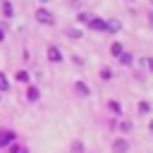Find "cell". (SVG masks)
I'll use <instances>...</instances> for the list:
<instances>
[{"label": "cell", "instance_id": "1", "mask_svg": "<svg viewBox=\"0 0 153 153\" xmlns=\"http://www.w3.org/2000/svg\"><path fill=\"white\" fill-rule=\"evenodd\" d=\"M12 141H17V134L12 129H0V148H7Z\"/></svg>", "mask_w": 153, "mask_h": 153}, {"label": "cell", "instance_id": "2", "mask_svg": "<svg viewBox=\"0 0 153 153\" xmlns=\"http://www.w3.org/2000/svg\"><path fill=\"white\" fill-rule=\"evenodd\" d=\"M112 153H129V141H127L124 136L115 139V141H112Z\"/></svg>", "mask_w": 153, "mask_h": 153}, {"label": "cell", "instance_id": "3", "mask_svg": "<svg viewBox=\"0 0 153 153\" xmlns=\"http://www.w3.org/2000/svg\"><path fill=\"white\" fill-rule=\"evenodd\" d=\"M36 19H38L41 24H53V22H55V17H53L50 10H36Z\"/></svg>", "mask_w": 153, "mask_h": 153}, {"label": "cell", "instance_id": "4", "mask_svg": "<svg viewBox=\"0 0 153 153\" xmlns=\"http://www.w3.org/2000/svg\"><path fill=\"white\" fill-rule=\"evenodd\" d=\"M45 55H48L50 62H62V53H60V48H55V45H48Z\"/></svg>", "mask_w": 153, "mask_h": 153}, {"label": "cell", "instance_id": "5", "mask_svg": "<svg viewBox=\"0 0 153 153\" xmlns=\"http://www.w3.org/2000/svg\"><path fill=\"white\" fill-rule=\"evenodd\" d=\"M74 91H76V96H81V98H88V96H91V88H88L84 81H74Z\"/></svg>", "mask_w": 153, "mask_h": 153}, {"label": "cell", "instance_id": "6", "mask_svg": "<svg viewBox=\"0 0 153 153\" xmlns=\"http://www.w3.org/2000/svg\"><path fill=\"white\" fill-rule=\"evenodd\" d=\"M88 29H93V31H105V22L98 19V17H91V19H88Z\"/></svg>", "mask_w": 153, "mask_h": 153}, {"label": "cell", "instance_id": "7", "mask_svg": "<svg viewBox=\"0 0 153 153\" xmlns=\"http://www.w3.org/2000/svg\"><path fill=\"white\" fill-rule=\"evenodd\" d=\"M38 98H41V91H38V86H29V88H26V100H29V103H36Z\"/></svg>", "mask_w": 153, "mask_h": 153}, {"label": "cell", "instance_id": "8", "mask_svg": "<svg viewBox=\"0 0 153 153\" xmlns=\"http://www.w3.org/2000/svg\"><path fill=\"white\" fill-rule=\"evenodd\" d=\"M120 29H122L120 19H110V22H105V31H110V33H117Z\"/></svg>", "mask_w": 153, "mask_h": 153}, {"label": "cell", "instance_id": "9", "mask_svg": "<svg viewBox=\"0 0 153 153\" xmlns=\"http://www.w3.org/2000/svg\"><path fill=\"white\" fill-rule=\"evenodd\" d=\"M69 151H72V153H84V141L74 139V141L69 143Z\"/></svg>", "mask_w": 153, "mask_h": 153}, {"label": "cell", "instance_id": "10", "mask_svg": "<svg viewBox=\"0 0 153 153\" xmlns=\"http://www.w3.org/2000/svg\"><path fill=\"white\" fill-rule=\"evenodd\" d=\"M117 57H120V62H122V65H131V62H134V57H131L129 53H124V50H122Z\"/></svg>", "mask_w": 153, "mask_h": 153}, {"label": "cell", "instance_id": "11", "mask_svg": "<svg viewBox=\"0 0 153 153\" xmlns=\"http://www.w3.org/2000/svg\"><path fill=\"white\" fill-rule=\"evenodd\" d=\"M108 108H110L115 115H122V105H120L117 100H108Z\"/></svg>", "mask_w": 153, "mask_h": 153}, {"label": "cell", "instance_id": "12", "mask_svg": "<svg viewBox=\"0 0 153 153\" xmlns=\"http://www.w3.org/2000/svg\"><path fill=\"white\" fill-rule=\"evenodd\" d=\"M2 14H5V17H12V14H14V7H12L7 0L2 2Z\"/></svg>", "mask_w": 153, "mask_h": 153}, {"label": "cell", "instance_id": "13", "mask_svg": "<svg viewBox=\"0 0 153 153\" xmlns=\"http://www.w3.org/2000/svg\"><path fill=\"white\" fill-rule=\"evenodd\" d=\"M139 112H141V115H148V112H151V103L141 100V103H139Z\"/></svg>", "mask_w": 153, "mask_h": 153}, {"label": "cell", "instance_id": "14", "mask_svg": "<svg viewBox=\"0 0 153 153\" xmlns=\"http://www.w3.org/2000/svg\"><path fill=\"white\" fill-rule=\"evenodd\" d=\"M7 88H10V81H7V76L0 72V93H2V91H7Z\"/></svg>", "mask_w": 153, "mask_h": 153}, {"label": "cell", "instance_id": "15", "mask_svg": "<svg viewBox=\"0 0 153 153\" xmlns=\"http://www.w3.org/2000/svg\"><path fill=\"white\" fill-rule=\"evenodd\" d=\"M120 53H122V45H120V43H112V45H110V55H112V57H117Z\"/></svg>", "mask_w": 153, "mask_h": 153}, {"label": "cell", "instance_id": "16", "mask_svg": "<svg viewBox=\"0 0 153 153\" xmlns=\"http://www.w3.org/2000/svg\"><path fill=\"white\" fill-rule=\"evenodd\" d=\"M10 151H12V153H29V151H26V148H24V146H17V143H14V141H12V143H10Z\"/></svg>", "mask_w": 153, "mask_h": 153}, {"label": "cell", "instance_id": "17", "mask_svg": "<svg viewBox=\"0 0 153 153\" xmlns=\"http://www.w3.org/2000/svg\"><path fill=\"white\" fill-rule=\"evenodd\" d=\"M67 36L69 38H81V29H67Z\"/></svg>", "mask_w": 153, "mask_h": 153}, {"label": "cell", "instance_id": "18", "mask_svg": "<svg viewBox=\"0 0 153 153\" xmlns=\"http://www.w3.org/2000/svg\"><path fill=\"white\" fill-rule=\"evenodd\" d=\"M100 79H105V81H108V79H112V69L103 67V69H100Z\"/></svg>", "mask_w": 153, "mask_h": 153}, {"label": "cell", "instance_id": "19", "mask_svg": "<svg viewBox=\"0 0 153 153\" xmlns=\"http://www.w3.org/2000/svg\"><path fill=\"white\" fill-rule=\"evenodd\" d=\"M117 127H120V131H124V134H127V131H131V122H127V120H124V122H120Z\"/></svg>", "mask_w": 153, "mask_h": 153}, {"label": "cell", "instance_id": "20", "mask_svg": "<svg viewBox=\"0 0 153 153\" xmlns=\"http://www.w3.org/2000/svg\"><path fill=\"white\" fill-rule=\"evenodd\" d=\"M17 81H24V84H26V81H29V72H24V69L17 72Z\"/></svg>", "mask_w": 153, "mask_h": 153}, {"label": "cell", "instance_id": "21", "mask_svg": "<svg viewBox=\"0 0 153 153\" xmlns=\"http://www.w3.org/2000/svg\"><path fill=\"white\" fill-rule=\"evenodd\" d=\"M143 65H146V67L153 72V57H146V60H143Z\"/></svg>", "mask_w": 153, "mask_h": 153}, {"label": "cell", "instance_id": "22", "mask_svg": "<svg viewBox=\"0 0 153 153\" xmlns=\"http://www.w3.org/2000/svg\"><path fill=\"white\" fill-rule=\"evenodd\" d=\"M2 29H5V26H0V43L5 41V31H2Z\"/></svg>", "mask_w": 153, "mask_h": 153}, {"label": "cell", "instance_id": "23", "mask_svg": "<svg viewBox=\"0 0 153 153\" xmlns=\"http://www.w3.org/2000/svg\"><path fill=\"white\" fill-rule=\"evenodd\" d=\"M148 129H151V131H153V120H151V122H148Z\"/></svg>", "mask_w": 153, "mask_h": 153}, {"label": "cell", "instance_id": "24", "mask_svg": "<svg viewBox=\"0 0 153 153\" xmlns=\"http://www.w3.org/2000/svg\"><path fill=\"white\" fill-rule=\"evenodd\" d=\"M0 2H5V0H0Z\"/></svg>", "mask_w": 153, "mask_h": 153}]
</instances>
